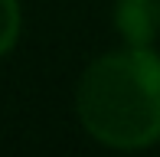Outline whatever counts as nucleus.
Segmentation results:
<instances>
[{"instance_id": "obj_1", "label": "nucleus", "mask_w": 160, "mask_h": 157, "mask_svg": "<svg viewBox=\"0 0 160 157\" xmlns=\"http://www.w3.org/2000/svg\"><path fill=\"white\" fill-rule=\"evenodd\" d=\"M78 118L95 141L137 151L160 141V56L141 46L108 53L78 82Z\"/></svg>"}, {"instance_id": "obj_2", "label": "nucleus", "mask_w": 160, "mask_h": 157, "mask_svg": "<svg viewBox=\"0 0 160 157\" xmlns=\"http://www.w3.org/2000/svg\"><path fill=\"white\" fill-rule=\"evenodd\" d=\"M114 23L128 46L147 49L160 33V0H118Z\"/></svg>"}, {"instance_id": "obj_3", "label": "nucleus", "mask_w": 160, "mask_h": 157, "mask_svg": "<svg viewBox=\"0 0 160 157\" xmlns=\"http://www.w3.org/2000/svg\"><path fill=\"white\" fill-rule=\"evenodd\" d=\"M20 33V7L17 0H0V56L17 43Z\"/></svg>"}]
</instances>
